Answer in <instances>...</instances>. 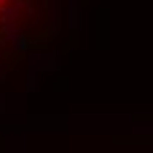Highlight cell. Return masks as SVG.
<instances>
[{
  "mask_svg": "<svg viewBox=\"0 0 153 153\" xmlns=\"http://www.w3.org/2000/svg\"><path fill=\"white\" fill-rule=\"evenodd\" d=\"M50 0H0V63L27 45L48 19Z\"/></svg>",
  "mask_w": 153,
  "mask_h": 153,
  "instance_id": "1",
  "label": "cell"
}]
</instances>
